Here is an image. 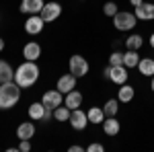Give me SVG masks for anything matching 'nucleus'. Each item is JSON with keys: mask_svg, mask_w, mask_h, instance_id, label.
I'll list each match as a JSON object with an SVG mask.
<instances>
[{"mask_svg": "<svg viewBox=\"0 0 154 152\" xmlns=\"http://www.w3.org/2000/svg\"><path fill=\"white\" fill-rule=\"evenodd\" d=\"M37 80H39V66H37V62L25 60L23 64L14 70V82L21 88H31Z\"/></svg>", "mask_w": 154, "mask_h": 152, "instance_id": "f257e3e1", "label": "nucleus"}, {"mask_svg": "<svg viewBox=\"0 0 154 152\" xmlns=\"http://www.w3.org/2000/svg\"><path fill=\"white\" fill-rule=\"evenodd\" d=\"M21 99V86L17 82H2L0 84V109H12Z\"/></svg>", "mask_w": 154, "mask_h": 152, "instance_id": "f03ea898", "label": "nucleus"}, {"mask_svg": "<svg viewBox=\"0 0 154 152\" xmlns=\"http://www.w3.org/2000/svg\"><path fill=\"white\" fill-rule=\"evenodd\" d=\"M136 25H138V17H136L134 12L117 11V14L113 17V27H115L117 31H131Z\"/></svg>", "mask_w": 154, "mask_h": 152, "instance_id": "7ed1b4c3", "label": "nucleus"}, {"mask_svg": "<svg viewBox=\"0 0 154 152\" xmlns=\"http://www.w3.org/2000/svg\"><path fill=\"white\" fill-rule=\"evenodd\" d=\"M103 76H105V78H109L111 82H115V84H119V86H121V84H125V82H128L130 72H128V68H125L123 64H121V66H111V64H109L105 70H103Z\"/></svg>", "mask_w": 154, "mask_h": 152, "instance_id": "20e7f679", "label": "nucleus"}, {"mask_svg": "<svg viewBox=\"0 0 154 152\" xmlns=\"http://www.w3.org/2000/svg\"><path fill=\"white\" fill-rule=\"evenodd\" d=\"M68 68H70V74H74L76 78H82V76L88 74V62H86L84 56H78V54H76V56L70 58Z\"/></svg>", "mask_w": 154, "mask_h": 152, "instance_id": "39448f33", "label": "nucleus"}, {"mask_svg": "<svg viewBox=\"0 0 154 152\" xmlns=\"http://www.w3.org/2000/svg\"><path fill=\"white\" fill-rule=\"evenodd\" d=\"M39 14H41V19L45 23H54V21H58L60 14H62V4L60 2H45Z\"/></svg>", "mask_w": 154, "mask_h": 152, "instance_id": "423d86ee", "label": "nucleus"}, {"mask_svg": "<svg viewBox=\"0 0 154 152\" xmlns=\"http://www.w3.org/2000/svg\"><path fill=\"white\" fill-rule=\"evenodd\" d=\"M45 27V21L41 19V14H29V19L25 21V33L27 35H39Z\"/></svg>", "mask_w": 154, "mask_h": 152, "instance_id": "0eeeda50", "label": "nucleus"}, {"mask_svg": "<svg viewBox=\"0 0 154 152\" xmlns=\"http://www.w3.org/2000/svg\"><path fill=\"white\" fill-rule=\"evenodd\" d=\"M70 126H72V129H76V132H82L86 126H88V117H86V111H82L80 107L78 109H74L70 113Z\"/></svg>", "mask_w": 154, "mask_h": 152, "instance_id": "6e6552de", "label": "nucleus"}, {"mask_svg": "<svg viewBox=\"0 0 154 152\" xmlns=\"http://www.w3.org/2000/svg\"><path fill=\"white\" fill-rule=\"evenodd\" d=\"M41 103L48 107V109H56L64 103V93H60L58 88H54V91H45L43 93V99H41Z\"/></svg>", "mask_w": 154, "mask_h": 152, "instance_id": "1a4fd4ad", "label": "nucleus"}, {"mask_svg": "<svg viewBox=\"0 0 154 152\" xmlns=\"http://www.w3.org/2000/svg\"><path fill=\"white\" fill-rule=\"evenodd\" d=\"M134 14L138 21H154V2H142L140 6H134Z\"/></svg>", "mask_w": 154, "mask_h": 152, "instance_id": "9d476101", "label": "nucleus"}, {"mask_svg": "<svg viewBox=\"0 0 154 152\" xmlns=\"http://www.w3.org/2000/svg\"><path fill=\"white\" fill-rule=\"evenodd\" d=\"M76 80H78V78H76L74 74H70V72H68V74H62V76L58 78L56 88H58L60 93L66 95V93H70V91H74V88H76Z\"/></svg>", "mask_w": 154, "mask_h": 152, "instance_id": "9b49d317", "label": "nucleus"}, {"mask_svg": "<svg viewBox=\"0 0 154 152\" xmlns=\"http://www.w3.org/2000/svg\"><path fill=\"white\" fill-rule=\"evenodd\" d=\"M23 58L31 60V62H37V60L41 58V45L37 41H27L23 47Z\"/></svg>", "mask_w": 154, "mask_h": 152, "instance_id": "f8f14e48", "label": "nucleus"}, {"mask_svg": "<svg viewBox=\"0 0 154 152\" xmlns=\"http://www.w3.org/2000/svg\"><path fill=\"white\" fill-rule=\"evenodd\" d=\"M64 105L68 107L70 111H74V109H78V107L82 105V93L80 91H70V93L64 95Z\"/></svg>", "mask_w": 154, "mask_h": 152, "instance_id": "ddd939ff", "label": "nucleus"}, {"mask_svg": "<svg viewBox=\"0 0 154 152\" xmlns=\"http://www.w3.org/2000/svg\"><path fill=\"white\" fill-rule=\"evenodd\" d=\"M43 0H21V12L25 14H39L43 8Z\"/></svg>", "mask_w": 154, "mask_h": 152, "instance_id": "4468645a", "label": "nucleus"}, {"mask_svg": "<svg viewBox=\"0 0 154 152\" xmlns=\"http://www.w3.org/2000/svg\"><path fill=\"white\" fill-rule=\"evenodd\" d=\"M33 136H35V123H33V119L31 121H23L17 128V138L19 140H31Z\"/></svg>", "mask_w": 154, "mask_h": 152, "instance_id": "2eb2a0df", "label": "nucleus"}, {"mask_svg": "<svg viewBox=\"0 0 154 152\" xmlns=\"http://www.w3.org/2000/svg\"><path fill=\"white\" fill-rule=\"evenodd\" d=\"M101 126H103V132H105L107 136H117L119 129H121V123H119L115 117H105Z\"/></svg>", "mask_w": 154, "mask_h": 152, "instance_id": "dca6fc26", "label": "nucleus"}, {"mask_svg": "<svg viewBox=\"0 0 154 152\" xmlns=\"http://www.w3.org/2000/svg\"><path fill=\"white\" fill-rule=\"evenodd\" d=\"M14 80V70L6 60H0V84L2 82H12Z\"/></svg>", "mask_w": 154, "mask_h": 152, "instance_id": "f3484780", "label": "nucleus"}, {"mask_svg": "<svg viewBox=\"0 0 154 152\" xmlns=\"http://www.w3.org/2000/svg\"><path fill=\"white\" fill-rule=\"evenodd\" d=\"M138 70H140L142 76L152 78L154 76V60L152 58H140V62H138Z\"/></svg>", "mask_w": 154, "mask_h": 152, "instance_id": "a211bd4d", "label": "nucleus"}, {"mask_svg": "<svg viewBox=\"0 0 154 152\" xmlns=\"http://www.w3.org/2000/svg\"><path fill=\"white\" fill-rule=\"evenodd\" d=\"M86 117H88V123L101 126L103 119H105V111H103V107H91V109L86 111Z\"/></svg>", "mask_w": 154, "mask_h": 152, "instance_id": "6ab92c4d", "label": "nucleus"}, {"mask_svg": "<svg viewBox=\"0 0 154 152\" xmlns=\"http://www.w3.org/2000/svg\"><path fill=\"white\" fill-rule=\"evenodd\" d=\"M134 95H136L134 86L125 82V84H121V88L117 91V99H119V103H130V101H134Z\"/></svg>", "mask_w": 154, "mask_h": 152, "instance_id": "aec40b11", "label": "nucleus"}, {"mask_svg": "<svg viewBox=\"0 0 154 152\" xmlns=\"http://www.w3.org/2000/svg\"><path fill=\"white\" fill-rule=\"evenodd\" d=\"M45 109H48V107L43 105V103H31V105H29V117H31L33 121H43Z\"/></svg>", "mask_w": 154, "mask_h": 152, "instance_id": "412c9836", "label": "nucleus"}, {"mask_svg": "<svg viewBox=\"0 0 154 152\" xmlns=\"http://www.w3.org/2000/svg\"><path fill=\"white\" fill-rule=\"evenodd\" d=\"M138 62H140V56H138V51L136 49H128L125 54H123V66L130 70V68H138Z\"/></svg>", "mask_w": 154, "mask_h": 152, "instance_id": "4be33fe9", "label": "nucleus"}, {"mask_svg": "<svg viewBox=\"0 0 154 152\" xmlns=\"http://www.w3.org/2000/svg\"><path fill=\"white\" fill-rule=\"evenodd\" d=\"M142 45H144V37L140 35V33H134V35H130L125 39V47H128V49H136V51H138Z\"/></svg>", "mask_w": 154, "mask_h": 152, "instance_id": "5701e85b", "label": "nucleus"}, {"mask_svg": "<svg viewBox=\"0 0 154 152\" xmlns=\"http://www.w3.org/2000/svg\"><path fill=\"white\" fill-rule=\"evenodd\" d=\"M103 111H105V117H115L119 111V99H109L103 107Z\"/></svg>", "mask_w": 154, "mask_h": 152, "instance_id": "b1692460", "label": "nucleus"}, {"mask_svg": "<svg viewBox=\"0 0 154 152\" xmlns=\"http://www.w3.org/2000/svg\"><path fill=\"white\" fill-rule=\"evenodd\" d=\"M70 113H72V111L62 103L60 107L54 109V119H56V121H68V119H70Z\"/></svg>", "mask_w": 154, "mask_h": 152, "instance_id": "393cba45", "label": "nucleus"}, {"mask_svg": "<svg viewBox=\"0 0 154 152\" xmlns=\"http://www.w3.org/2000/svg\"><path fill=\"white\" fill-rule=\"evenodd\" d=\"M117 11H119L117 4H115V2H111V0L103 4V14H105V17H115V14H117Z\"/></svg>", "mask_w": 154, "mask_h": 152, "instance_id": "a878e982", "label": "nucleus"}, {"mask_svg": "<svg viewBox=\"0 0 154 152\" xmlns=\"http://www.w3.org/2000/svg\"><path fill=\"white\" fill-rule=\"evenodd\" d=\"M109 64H111V66H121V64H123V54H121V51H113V54L109 56Z\"/></svg>", "mask_w": 154, "mask_h": 152, "instance_id": "bb28decb", "label": "nucleus"}, {"mask_svg": "<svg viewBox=\"0 0 154 152\" xmlns=\"http://www.w3.org/2000/svg\"><path fill=\"white\" fill-rule=\"evenodd\" d=\"M17 148H19L21 152H29V150H31V142H29V140H21V144H19Z\"/></svg>", "mask_w": 154, "mask_h": 152, "instance_id": "cd10ccee", "label": "nucleus"}, {"mask_svg": "<svg viewBox=\"0 0 154 152\" xmlns=\"http://www.w3.org/2000/svg\"><path fill=\"white\" fill-rule=\"evenodd\" d=\"M86 150H88V152H103V150H105V146H103V144H88Z\"/></svg>", "mask_w": 154, "mask_h": 152, "instance_id": "c85d7f7f", "label": "nucleus"}, {"mask_svg": "<svg viewBox=\"0 0 154 152\" xmlns=\"http://www.w3.org/2000/svg\"><path fill=\"white\" fill-rule=\"evenodd\" d=\"M68 150H70V152H82V150H86V148H82V146H76V144H74V146H70V148H68Z\"/></svg>", "mask_w": 154, "mask_h": 152, "instance_id": "c756f323", "label": "nucleus"}, {"mask_svg": "<svg viewBox=\"0 0 154 152\" xmlns=\"http://www.w3.org/2000/svg\"><path fill=\"white\" fill-rule=\"evenodd\" d=\"M142 2H144V0H130V4H131V6H140Z\"/></svg>", "mask_w": 154, "mask_h": 152, "instance_id": "7c9ffc66", "label": "nucleus"}, {"mask_svg": "<svg viewBox=\"0 0 154 152\" xmlns=\"http://www.w3.org/2000/svg\"><path fill=\"white\" fill-rule=\"evenodd\" d=\"M2 49H4V39L0 37V51H2Z\"/></svg>", "mask_w": 154, "mask_h": 152, "instance_id": "2f4dec72", "label": "nucleus"}, {"mask_svg": "<svg viewBox=\"0 0 154 152\" xmlns=\"http://www.w3.org/2000/svg\"><path fill=\"white\" fill-rule=\"evenodd\" d=\"M150 45L154 47V33H152V35H150Z\"/></svg>", "mask_w": 154, "mask_h": 152, "instance_id": "473e14b6", "label": "nucleus"}, {"mask_svg": "<svg viewBox=\"0 0 154 152\" xmlns=\"http://www.w3.org/2000/svg\"><path fill=\"white\" fill-rule=\"evenodd\" d=\"M150 86H152V91H154V76H152V82H150Z\"/></svg>", "mask_w": 154, "mask_h": 152, "instance_id": "72a5a7b5", "label": "nucleus"}]
</instances>
